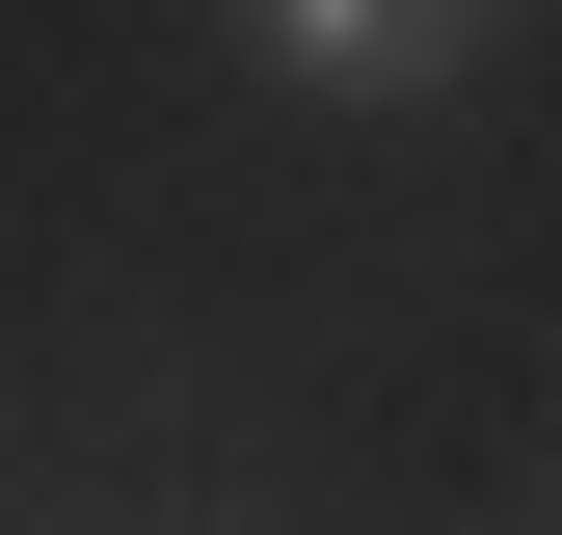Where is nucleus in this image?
I'll list each match as a JSON object with an SVG mask.
<instances>
[{"label": "nucleus", "instance_id": "f257e3e1", "mask_svg": "<svg viewBox=\"0 0 562 535\" xmlns=\"http://www.w3.org/2000/svg\"><path fill=\"white\" fill-rule=\"evenodd\" d=\"M215 27H241V81H268V107H456L536 0H215Z\"/></svg>", "mask_w": 562, "mask_h": 535}]
</instances>
